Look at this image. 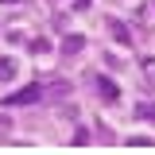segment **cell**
<instances>
[{"mask_svg": "<svg viewBox=\"0 0 155 155\" xmlns=\"http://www.w3.org/2000/svg\"><path fill=\"white\" fill-rule=\"evenodd\" d=\"M35 101H43V85H39V81H31V85L16 89L12 97H4L0 105H4V109H16V105H35Z\"/></svg>", "mask_w": 155, "mask_h": 155, "instance_id": "cell-1", "label": "cell"}, {"mask_svg": "<svg viewBox=\"0 0 155 155\" xmlns=\"http://www.w3.org/2000/svg\"><path fill=\"white\" fill-rule=\"evenodd\" d=\"M70 97V81H51L43 85V101H66Z\"/></svg>", "mask_w": 155, "mask_h": 155, "instance_id": "cell-2", "label": "cell"}, {"mask_svg": "<svg viewBox=\"0 0 155 155\" xmlns=\"http://www.w3.org/2000/svg\"><path fill=\"white\" fill-rule=\"evenodd\" d=\"M109 31H113V39L120 43V47H132V31H128L120 19H109Z\"/></svg>", "mask_w": 155, "mask_h": 155, "instance_id": "cell-3", "label": "cell"}, {"mask_svg": "<svg viewBox=\"0 0 155 155\" xmlns=\"http://www.w3.org/2000/svg\"><path fill=\"white\" fill-rule=\"evenodd\" d=\"M97 89H101L105 101H120V85H116L113 78H97Z\"/></svg>", "mask_w": 155, "mask_h": 155, "instance_id": "cell-4", "label": "cell"}, {"mask_svg": "<svg viewBox=\"0 0 155 155\" xmlns=\"http://www.w3.org/2000/svg\"><path fill=\"white\" fill-rule=\"evenodd\" d=\"M81 47H85L81 35H66V39H62V54H81Z\"/></svg>", "mask_w": 155, "mask_h": 155, "instance_id": "cell-5", "label": "cell"}, {"mask_svg": "<svg viewBox=\"0 0 155 155\" xmlns=\"http://www.w3.org/2000/svg\"><path fill=\"white\" fill-rule=\"evenodd\" d=\"M136 116L140 120H155V101H140L136 105Z\"/></svg>", "mask_w": 155, "mask_h": 155, "instance_id": "cell-6", "label": "cell"}, {"mask_svg": "<svg viewBox=\"0 0 155 155\" xmlns=\"http://www.w3.org/2000/svg\"><path fill=\"white\" fill-rule=\"evenodd\" d=\"M8 78H16V62L12 58H0V81H8Z\"/></svg>", "mask_w": 155, "mask_h": 155, "instance_id": "cell-7", "label": "cell"}, {"mask_svg": "<svg viewBox=\"0 0 155 155\" xmlns=\"http://www.w3.org/2000/svg\"><path fill=\"white\" fill-rule=\"evenodd\" d=\"M27 47H31V54H43V51H51V43H47V39H31Z\"/></svg>", "mask_w": 155, "mask_h": 155, "instance_id": "cell-8", "label": "cell"}, {"mask_svg": "<svg viewBox=\"0 0 155 155\" xmlns=\"http://www.w3.org/2000/svg\"><path fill=\"white\" fill-rule=\"evenodd\" d=\"M70 143H74V147H85V143H89V132H85V128H78V132H74V140H70Z\"/></svg>", "mask_w": 155, "mask_h": 155, "instance_id": "cell-9", "label": "cell"}, {"mask_svg": "<svg viewBox=\"0 0 155 155\" xmlns=\"http://www.w3.org/2000/svg\"><path fill=\"white\" fill-rule=\"evenodd\" d=\"M128 147H151V140H147V136H132V140H128Z\"/></svg>", "mask_w": 155, "mask_h": 155, "instance_id": "cell-10", "label": "cell"}, {"mask_svg": "<svg viewBox=\"0 0 155 155\" xmlns=\"http://www.w3.org/2000/svg\"><path fill=\"white\" fill-rule=\"evenodd\" d=\"M143 66H147V70H151V78H147V81H151V85H155V62H151V58H147V62H143Z\"/></svg>", "mask_w": 155, "mask_h": 155, "instance_id": "cell-11", "label": "cell"}, {"mask_svg": "<svg viewBox=\"0 0 155 155\" xmlns=\"http://www.w3.org/2000/svg\"><path fill=\"white\" fill-rule=\"evenodd\" d=\"M89 4H93V0H74V12L78 8H89Z\"/></svg>", "mask_w": 155, "mask_h": 155, "instance_id": "cell-12", "label": "cell"}, {"mask_svg": "<svg viewBox=\"0 0 155 155\" xmlns=\"http://www.w3.org/2000/svg\"><path fill=\"white\" fill-rule=\"evenodd\" d=\"M0 4H19V0H0Z\"/></svg>", "mask_w": 155, "mask_h": 155, "instance_id": "cell-13", "label": "cell"}]
</instances>
